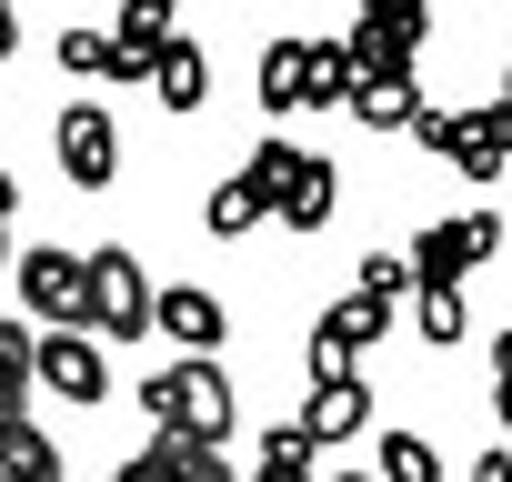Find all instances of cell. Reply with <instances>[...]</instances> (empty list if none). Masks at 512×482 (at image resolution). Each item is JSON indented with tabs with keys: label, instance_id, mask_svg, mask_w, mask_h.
<instances>
[{
	"label": "cell",
	"instance_id": "6da1fadb",
	"mask_svg": "<svg viewBox=\"0 0 512 482\" xmlns=\"http://www.w3.org/2000/svg\"><path fill=\"white\" fill-rule=\"evenodd\" d=\"M231 372L221 362H171V372H151L141 382V412H151V432H171V442H201V452H221V432H231Z\"/></svg>",
	"mask_w": 512,
	"mask_h": 482
},
{
	"label": "cell",
	"instance_id": "7a4b0ae2",
	"mask_svg": "<svg viewBox=\"0 0 512 482\" xmlns=\"http://www.w3.org/2000/svg\"><path fill=\"white\" fill-rule=\"evenodd\" d=\"M241 171L262 181V211H272L282 231H322V221H332V201H342L332 161H322V151H302V141H282V131H272L262 151H251Z\"/></svg>",
	"mask_w": 512,
	"mask_h": 482
},
{
	"label": "cell",
	"instance_id": "3957f363",
	"mask_svg": "<svg viewBox=\"0 0 512 482\" xmlns=\"http://www.w3.org/2000/svg\"><path fill=\"white\" fill-rule=\"evenodd\" d=\"M502 252V221L492 211H452V221H432V231H412V292H462V272H482Z\"/></svg>",
	"mask_w": 512,
	"mask_h": 482
},
{
	"label": "cell",
	"instance_id": "277c9868",
	"mask_svg": "<svg viewBox=\"0 0 512 482\" xmlns=\"http://www.w3.org/2000/svg\"><path fill=\"white\" fill-rule=\"evenodd\" d=\"M81 272H91V342H131V332H151V302H161V282L121 252V241H101V252H81Z\"/></svg>",
	"mask_w": 512,
	"mask_h": 482
},
{
	"label": "cell",
	"instance_id": "5b68a950",
	"mask_svg": "<svg viewBox=\"0 0 512 482\" xmlns=\"http://www.w3.org/2000/svg\"><path fill=\"white\" fill-rule=\"evenodd\" d=\"M11 282H21V312H31V322H51V332H91V272H81V252L41 241V252L11 262Z\"/></svg>",
	"mask_w": 512,
	"mask_h": 482
},
{
	"label": "cell",
	"instance_id": "8992f818",
	"mask_svg": "<svg viewBox=\"0 0 512 482\" xmlns=\"http://www.w3.org/2000/svg\"><path fill=\"white\" fill-rule=\"evenodd\" d=\"M51 161H61L71 191H111V171H121V121H111L101 101H71V111L51 121Z\"/></svg>",
	"mask_w": 512,
	"mask_h": 482
},
{
	"label": "cell",
	"instance_id": "52a82bcc",
	"mask_svg": "<svg viewBox=\"0 0 512 482\" xmlns=\"http://www.w3.org/2000/svg\"><path fill=\"white\" fill-rule=\"evenodd\" d=\"M422 41H432V11H412V0H382V11H362V21L342 31V61H352V71H412Z\"/></svg>",
	"mask_w": 512,
	"mask_h": 482
},
{
	"label": "cell",
	"instance_id": "ba28073f",
	"mask_svg": "<svg viewBox=\"0 0 512 482\" xmlns=\"http://www.w3.org/2000/svg\"><path fill=\"white\" fill-rule=\"evenodd\" d=\"M382 332H392V312H382V302H362V292H342V302H332V312L312 322V382L352 372V362H362V352H372Z\"/></svg>",
	"mask_w": 512,
	"mask_h": 482
},
{
	"label": "cell",
	"instance_id": "9c48e42d",
	"mask_svg": "<svg viewBox=\"0 0 512 482\" xmlns=\"http://www.w3.org/2000/svg\"><path fill=\"white\" fill-rule=\"evenodd\" d=\"M442 161L472 171V181H502L512 171V111L482 101V111H442Z\"/></svg>",
	"mask_w": 512,
	"mask_h": 482
},
{
	"label": "cell",
	"instance_id": "30bf717a",
	"mask_svg": "<svg viewBox=\"0 0 512 482\" xmlns=\"http://www.w3.org/2000/svg\"><path fill=\"white\" fill-rule=\"evenodd\" d=\"M31 382H51L61 402H101V392H111L91 332H41V342H31Z\"/></svg>",
	"mask_w": 512,
	"mask_h": 482
},
{
	"label": "cell",
	"instance_id": "8fae6325",
	"mask_svg": "<svg viewBox=\"0 0 512 482\" xmlns=\"http://www.w3.org/2000/svg\"><path fill=\"white\" fill-rule=\"evenodd\" d=\"M151 332H171L191 362H211V352H221V332H231V312H221V292H201V282H171V292L151 302Z\"/></svg>",
	"mask_w": 512,
	"mask_h": 482
},
{
	"label": "cell",
	"instance_id": "7c38bea8",
	"mask_svg": "<svg viewBox=\"0 0 512 482\" xmlns=\"http://www.w3.org/2000/svg\"><path fill=\"white\" fill-rule=\"evenodd\" d=\"M111 41V61H121V81H151V61L181 41V21H171V0H131V11L101 31Z\"/></svg>",
	"mask_w": 512,
	"mask_h": 482
},
{
	"label": "cell",
	"instance_id": "4fadbf2b",
	"mask_svg": "<svg viewBox=\"0 0 512 482\" xmlns=\"http://www.w3.org/2000/svg\"><path fill=\"white\" fill-rule=\"evenodd\" d=\"M342 111H352L362 131H412V121H422V81H412V71H352Z\"/></svg>",
	"mask_w": 512,
	"mask_h": 482
},
{
	"label": "cell",
	"instance_id": "5bb4252c",
	"mask_svg": "<svg viewBox=\"0 0 512 482\" xmlns=\"http://www.w3.org/2000/svg\"><path fill=\"white\" fill-rule=\"evenodd\" d=\"M362 422H372V392H362V372H332V382H312V402H302V422H292V432L322 452V442H352Z\"/></svg>",
	"mask_w": 512,
	"mask_h": 482
},
{
	"label": "cell",
	"instance_id": "9a60e30c",
	"mask_svg": "<svg viewBox=\"0 0 512 482\" xmlns=\"http://www.w3.org/2000/svg\"><path fill=\"white\" fill-rule=\"evenodd\" d=\"M211 462H221V452H201V442H171V432H151L141 452H121V472H111V482H211Z\"/></svg>",
	"mask_w": 512,
	"mask_h": 482
},
{
	"label": "cell",
	"instance_id": "2e32d148",
	"mask_svg": "<svg viewBox=\"0 0 512 482\" xmlns=\"http://www.w3.org/2000/svg\"><path fill=\"white\" fill-rule=\"evenodd\" d=\"M0 482H61V442H51L31 412L0 422Z\"/></svg>",
	"mask_w": 512,
	"mask_h": 482
},
{
	"label": "cell",
	"instance_id": "e0dca14e",
	"mask_svg": "<svg viewBox=\"0 0 512 482\" xmlns=\"http://www.w3.org/2000/svg\"><path fill=\"white\" fill-rule=\"evenodd\" d=\"M151 91H161V111H201V101H211V51H201V41H171V51L151 61Z\"/></svg>",
	"mask_w": 512,
	"mask_h": 482
},
{
	"label": "cell",
	"instance_id": "ac0fdd59",
	"mask_svg": "<svg viewBox=\"0 0 512 482\" xmlns=\"http://www.w3.org/2000/svg\"><path fill=\"white\" fill-rule=\"evenodd\" d=\"M262 111H312V41H272L262 51Z\"/></svg>",
	"mask_w": 512,
	"mask_h": 482
},
{
	"label": "cell",
	"instance_id": "d6986e66",
	"mask_svg": "<svg viewBox=\"0 0 512 482\" xmlns=\"http://www.w3.org/2000/svg\"><path fill=\"white\" fill-rule=\"evenodd\" d=\"M272 211H262V181L251 171H231V181H211V201H201V231L211 241H241V231H262Z\"/></svg>",
	"mask_w": 512,
	"mask_h": 482
},
{
	"label": "cell",
	"instance_id": "ffe728a7",
	"mask_svg": "<svg viewBox=\"0 0 512 482\" xmlns=\"http://www.w3.org/2000/svg\"><path fill=\"white\" fill-rule=\"evenodd\" d=\"M372 482H442V452L422 432H382L372 442Z\"/></svg>",
	"mask_w": 512,
	"mask_h": 482
},
{
	"label": "cell",
	"instance_id": "44dd1931",
	"mask_svg": "<svg viewBox=\"0 0 512 482\" xmlns=\"http://www.w3.org/2000/svg\"><path fill=\"white\" fill-rule=\"evenodd\" d=\"M241 482H322V472H312V442H302L292 422H272V432H262V462H251Z\"/></svg>",
	"mask_w": 512,
	"mask_h": 482
},
{
	"label": "cell",
	"instance_id": "7402d4cb",
	"mask_svg": "<svg viewBox=\"0 0 512 482\" xmlns=\"http://www.w3.org/2000/svg\"><path fill=\"white\" fill-rule=\"evenodd\" d=\"M412 332H422L432 352H452V342L472 332V312H462V292H412Z\"/></svg>",
	"mask_w": 512,
	"mask_h": 482
},
{
	"label": "cell",
	"instance_id": "603a6c76",
	"mask_svg": "<svg viewBox=\"0 0 512 482\" xmlns=\"http://www.w3.org/2000/svg\"><path fill=\"white\" fill-rule=\"evenodd\" d=\"M31 342H41L31 322H0V422H11L21 392H31Z\"/></svg>",
	"mask_w": 512,
	"mask_h": 482
},
{
	"label": "cell",
	"instance_id": "cb8c5ba5",
	"mask_svg": "<svg viewBox=\"0 0 512 482\" xmlns=\"http://www.w3.org/2000/svg\"><path fill=\"white\" fill-rule=\"evenodd\" d=\"M61 71H71V81H121V61H111L101 31H61Z\"/></svg>",
	"mask_w": 512,
	"mask_h": 482
},
{
	"label": "cell",
	"instance_id": "d4e9b609",
	"mask_svg": "<svg viewBox=\"0 0 512 482\" xmlns=\"http://www.w3.org/2000/svg\"><path fill=\"white\" fill-rule=\"evenodd\" d=\"M352 292H362V302H382V312H392V302H412V262H402V252H372V262H362V282H352Z\"/></svg>",
	"mask_w": 512,
	"mask_h": 482
},
{
	"label": "cell",
	"instance_id": "484cf974",
	"mask_svg": "<svg viewBox=\"0 0 512 482\" xmlns=\"http://www.w3.org/2000/svg\"><path fill=\"white\" fill-rule=\"evenodd\" d=\"M342 91H352V61H342V41H312V111H342Z\"/></svg>",
	"mask_w": 512,
	"mask_h": 482
},
{
	"label": "cell",
	"instance_id": "4316f807",
	"mask_svg": "<svg viewBox=\"0 0 512 482\" xmlns=\"http://www.w3.org/2000/svg\"><path fill=\"white\" fill-rule=\"evenodd\" d=\"M462 482H512V452H502V442H492V452H482V462H472V472H462Z\"/></svg>",
	"mask_w": 512,
	"mask_h": 482
},
{
	"label": "cell",
	"instance_id": "83f0119b",
	"mask_svg": "<svg viewBox=\"0 0 512 482\" xmlns=\"http://www.w3.org/2000/svg\"><path fill=\"white\" fill-rule=\"evenodd\" d=\"M492 392H512V332L492 342Z\"/></svg>",
	"mask_w": 512,
	"mask_h": 482
},
{
	"label": "cell",
	"instance_id": "f1b7e54d",
	"mask_svg": "<svg viewBox=\"0 0 512 482\" xmlns=\"http://www.w3.org/2000/svg\"><path fill=\"white\" fill-rule=\"evenodd\" d=\"M492 412H502V452H512V392H492Z\"/></svg>",
	"mask_w": 512,
	"mask_h": 482
},
{
	"label": "cell",
	"instance_id": "f546056e",
	"mask_svg": "<svg viewBox=\"0 0 512 482\" xmlns=\"http://www.w3.org/2000/svg\"><path fill=\"white\" fill-rule=\"evenodd\" d=\"M11 201H21V191H11V171H0V231H11Z\"/></svg>",
	"mask_w": 512,
	"mask_h": 482
},
{
	"label": "cell",
	"instance_id": "4dcf8cb0",
	"mask_svg": "<svg viewBox=\"0 0 512 482\" xmlns=\"http://www.w3.org/2000/svg\"><path fill=\"white\" fill-rule=\"evenodd\" d=\"M11 41H21V21H11V11H0V51H11Z\"/></svg>",
	"mask_w": 512,
	"mask_h": 482
},
{
	"label": "cell",
	"instance_id": "1f68e13d",
	"mask_svg": "<svg viewBox=\"0 0 512 482\" xmlns=\"http://www.w3.org/2000/svg\"><path fill=\"white\" fill-rule=\"evenodd\" d=\"M502 111H512V61H502Z\"/></svg>",
	"mask_w": 512,
	"mask_h": 482
},
{
	"label": "cell",
	"instance_id": "d6a6232c",
	"mask_svg": "<svg viewBox=\"0 0 512 482\" xmlns=\"http://www.w3.org/2000/svg\"><path fill=\"white\" fill-rule=\"evenodd\" d=\"M211 482H241V472H231V462H211Z\"/></svg>",
	"mask_w": 512,
	"mask_h": 482
},
{
	"label": "cell",
	"instance_id": "836d02e7",
	"mask_svg": "<svg viewBox=\"0 0 512 482\" xmlns=\"http://www.w3.org/2000/svg\"><path fill=\"white\" fill-rule=\"evenodd\" d=\"M332 482H372V472H332Z\"/></svg>",
	"mask_w": 512,
	"mask_h": 482
}]
</instances>
